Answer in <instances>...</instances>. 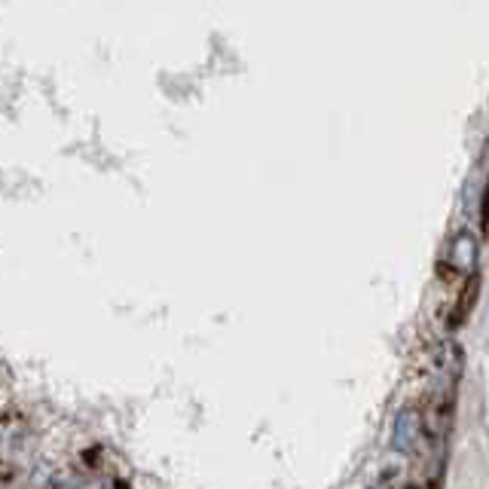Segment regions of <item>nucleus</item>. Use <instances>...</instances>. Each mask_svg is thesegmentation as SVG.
<instances>
[{
    "label": "nucleus",
    "mask_w": 489,
    "mask_h": 489,
    "mask_svg": "<svg viewBox=\"0 0 489 489\" xmlns=\"http://www.w3.org/2000/svg\"><path fill=\"white\" fill-rule=\"evenodd\" d=\"M477 251H480L477 235L471 230H459L456 235H453V242L447 248L450 269H456V273H471V269L477 266Z\"/></svg>",
    "instance_id": "2"
},
{
    "label": "nucleus",
    "mask_w": 489,
    "mask_h": 489,
    "mask_svg": "<svg viewBox=\"0 0 489 489\" xmlns=\"http://www.w3.org/2000/svg\"><path fill=\"white\" fill-rule=\"evenodd\" d=\"M419 441H422V419L413 407H404L391 422V447L398 453H416Z\"/></svg>",
    "instance_id": "1"
},
{
    "label": "nucleus",
    "mask_w": 489,
    "mask_h": 489,
    "mask_svg": "<svg viewBox=\"0 0 489 489\" xmlns=\"http://www.w3.org/2000/svg\"><path fill=\"white\" fill-rule=\"evenodd\" d=\"M80 489H110V484H108V480H99V484H86Z\"/></svg>",
    "instance_id": "4"
},
{
    "label": "nucleus",
    "mask_w": 489,
    "mask_h": 489,
    "mask_svg": "<svg viewBox=\"0 0 489 489\" xmlns=\"http://www.w3.org/2000/svg\"><path fill=\"white\" fill-rule=\"evenodd\" d=\"M480 214H484V226H489V183H486V193H484V208H480Z\"/></svg>",
    "instance_id": "3"
}]
</instances>
